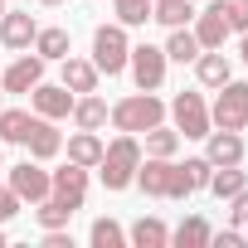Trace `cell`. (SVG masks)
Wrapping results in <instances>:
<instances>
[{
  "label": "cell",
  "mask_w": 248,
  "mask_h": 248,
  "mask_svg": "<svg viewBox=\"0 0 248 248\" xmlns=\"http://www.w3.org/2000/svg\"><path fill=\"white\" fill-rule=\"evenodd\" d=\"M107 122L117 132H132V137H141V132H151L156 122H166V102L156 97V93H132V97H122V102H112V112H107Z\"/></svg>",
  "instance_id": "1"
},
{
  "label": "cell",
  "mask_w": 248,
  "mask_h": 248,
  "mask_svg": "<svg viewBox=\"0 0 248 248\" xmlns=\"http://www.w3.org/2000/svg\"><path fill=\"white\" fill-rule=\"evenodd\" d=\"M137 166H141V141H137L132 132H122L112 146H102V161H97L107 190H127V185L137 180Z\"/></svg>",
  "instance_id": "2"
},
{
  "label": "cell",
  "mask_w": 248,
  "mask_h": 248,
  "mask_svg": "<svg viewBox=\"0 0 248 248\" xmlns=\"http://www.w3.org/2000/svg\"><path fill=\"white\" fill-rule=\"evenodd\" d=\"M127 59H132L127 25H97V30H93V63H97V73L117 78L122 68H127Z\"/></svg>",
  "instance_id": "3"
},
{
  "label": "cell",
  "mask_w": 248,
  "mask_h": 248,
  "mask_svg": "<svg viewBox=\"0 0 248 248\" xmlns=\"http://www.w3.org/2000/svg\"><path fill=\"white\" fill-rule=\"evenodd\" d=\"M219 97H214V107H209V122L214 127H224V132H243L248 127V83H224V88H214Z\"/></svg>",
  "instance_id": "4"
},
{
  "label": "cell",
  "mask_w": 248,
  "mask_h": 248,
  "mask_svg": "<svg viewBox=\"0 0 248 248\" xmlns=\"http://www.w3.org/2000/svg\"><path fill=\"white\" fill-rule=\"evenodd\" d=\"M170 122H175V132L180 137H190V141H204L209 137V102L200 97V93H175V102H170Z\"/></svg>",
  "instance_id": "5"
},
{
  "label": "cell",
  "mask_w": 248,
  "mask_h": 248,
  "mask_svg": "<svg viewBox=\"0 0 248 248\" xmlns=\"http://www.w3.org/2000/svg\"><path fill=\"white\" fill-rule=\"evenodd\" d=\"M166 49H156V44H137L132 49V59H127V68H132V83L141 88V93H156L161 83H166Z\"/></svg>",
  "instance_id": "6"
},
{
  "label": "cell",
  "mask_w": 248,
  "mask_h": 248,
  "mask_svg": "<svg viewBox=\"0 0 248 248\" xmlns=\"http://www.w3.org/2000/svg\"><path fill=\"white\" fill-rule=\"evenodd\" d=\"M10 190L20 195V204H39V200L49 195V170H44V161H20V166H10Z\"/></svg>",
  "instance_id": "7"
},
{
  "label": "cell",
  "mask_w": 248,
  "mask_h": 248,
  "mask_svg": "<svg viewBox=\"0 0 248 248\" xmlns=\"http://www.w3.org/2000/svg\"><path fill=\"white\" fill-rule=\"evenodd\" d=\"M73 97H78V93H68L63 83H34V88H30V102H34V117H49V122L68 117V112H73Z\"/></svg>",
  "instance_id": "8"
},
{
  "label": "cell",
  "mask_w": 248,
  "mask_h": 248,
  "mask_svg": "<svg viewBox=\"0 0 248 248\" xmlns=\"http://www.w3.org/2000/svg\"><path fill=\"white\" fill-rule=\"evenodd\" d=\"M49 195H59L63 204L83 209V195H88V166H63V170H49Z\"/></svg>",
  "instance_id": "9"
},
{
  "label": "cell",
  "mask_w": 248,
  "mask_h": 248,
  "mask_svg": "<svg viewBox=\"0 0 248 248\" xmlns=\"http://www.w3.org/2000/svg\"><path fill=\"white\" fill-rule=\"evenodd\" d=\"M204 161H209V166H243V137H238V132H224V127H209V137H204Z\"/></svg>",
  "instance_id": "10"
},
{
  "label": "cell",
  "mask_w": 248,
  "mask_h": 248,
  "mask_svg": "<svg viewBox=\"0 0 248 248\" xmlns=\"http://www.w3.org/2000/svg\"><path fill=\"white\" fill-rule=\"evenodd\" d=\"M34 83H44V59L39 54H20L5 73H0V88L5 93H30Z\"/></svg>",
  "instance_id": "11"
},
{
  "label": "cell",
  "mask_w": 248,
  "mask_h": 248,
  "mask_svg": "<svg viewBox=\"0 0 248 248\" xmlns=\"http://www.w3.org/2000/svg\"><path fill=\"white\" fill-rule=\"evenodd\" d=\"M195 39H200V49H224V39H229L224 0H214L209 10H195Z\"/></svg>",
  "instance_id": "12"
},
{
  "label": "cell",
  "mask_w": 248,
  "mask_h": 248,
  "mask_svg": "<svg viewBox=\"0 0 248 248\" xmlns=\"http://www.w3.org/2000/svg\"><path fill=\"white\" fill-rule=\"evenodd\" d=\"M34 34H39V25H34L30 10H5L0 15V44L5 49H30Z\"/></svg>",
  "instance_id": "13"
},
{
  "label": "cell",
  "mask_w": 248,
  "mask_h": 248,
  "mask_svg": "<svg viewBox=\"0 0 248 248\" xmlns=\"http://www.w3.org/2000/svg\"><path fill=\"white\" fill-rule=\"evenodd\" d=\"M25 146H30V161H54V156L63 151V137H59V127H54L49 117H34Z\"/></svg>",
  "instance_id": "14"
},
{
  "label": "cell",
  "mask_w": 248,
  "mask_h": 248,
  "mask_svg": "<svg viewBox=\"0 0 248 248\" xmlns=\"http://www.w3.org/2000/svg\"><path fill=\"white\" fill-rule=\"evenodd\" d=\"M170 166H175V161H166V156H141V166H137V180H132V185H141L146 195L166 200V185H170Z\"/></svg>",
  "instance_id": "15"
},
{
  "label": "cell",
  "mask_w": 248,
  "mask_h": 248,
  "mask_svg": "<svg viewBox=\"0 0 248 248\" xmlns=\"http://www.w3.org/2000/svg\"><path fill=\"white\" fill-rule=\"evenodd\" d=\"M97 78H102V73H97L93 59H73V54L63 59V88H68V93H78V97H83V93H97Z\"/></svg>",
  "instance_id": "16"
},
{
  "label": "cell",
  "mask_w": 248,
  "mask_h": 248,
  "mask_svg": "<svg viewBox=\"0 0 248 248\" xmlns=\"http://www.w3.org/2000/svg\"><path fill=\"white\" fill-rule=\"evenodd\" d=\"M107 112H112V107H107L102 97L83 93V97H73V112H68V117H73V127H83V132H102V127H107Z\"/></svg>",
  "instance_id": "17"
},
{
  "label": "cell",
  "mask_w": 248,
  "mask_h": 248,
  "mask_svg": "<svg viewBox=\"0 0 248 248\" xmlns=\"http://www.w3.org/2000/svg\"><path fill=\"white\" fill-rule=\"evenodd\" d=\"M34 54H39L44 63H63V59L73 54V39H68V30H59V25L39 30V34H34Z\"/></svg>",
  "instance_id": "18"
},
{
  "label": "cell",
  "mask_w": 248,
  "mask_h": 248,
  "mask_svg": "<svg viewBox=\"0 0 248 248\" xmlns=\"http://www.w3.org/2000/svg\"><path fill=\"white\" fill-rule=\"evenodd\" d=\"M195 73H200V83H204V88H224V83L233 78V68H229V59H224L219 49H200Z\"/></svg>",
  "instance_id": "19"
},
{
  "label": "cell",
  "mask_w": 248,
  "mask_h": 248,
  "mask_svg": "<svg viewBox=\"0 0 248 248\" xmlns=\"http://www.w3.org/2000/svg\"><path fill=\"white\" fill-rule=\"evenodd\" d=\"M68 161H73V166H88V170H97V161H102V137L78 127V132L68 137Z\"/></svg>",
  "instance_id": "20"
},
{
  "label": "cell",
  "mask_w": 248,
  "mask_h": 248,
  "mask_svg": "<svg viewBox=\"0 0 248 248\" xmlns=\"http://www.w3.org/2000/svg\"><path fill=\"white\" fill-rule=\"evenodd\" d=\"M127 243H132V248H166V243H170V229L146 214V219H137V224L127 229Z\"/></svg>",
  "instance_id": "21"
},
{
  "label": "cell",
  "mask_w": 248,
  "mask_h": 248,
  "mask_svg": "<svg viewBox=\"0 0 248 248\" xmlns=\"http://www.w3.org/2000/svg\"><path fill=\"white\" fill-rule=\"evenodd\" d=\"M209 219H200V214H190V219H180L175 229H170V243L175 248H209Z\"/></svg>",
  "instance_id": "22"
},
{
  "label": "cell",
  "mask_w": 248,
  "mask_h": 248,
  "mask_svg": "<svg viewBox=\"0 0 248 248\" xmlns=\"http://www.w3.org/2000/svg\"><path fill=\"white\" fill-rule=\"evenodd\" d=\"M78 209L73 204H63L59 195H44L39 204H34V219H39V229H68V219H73Z\"/></svg>",
  "instance_id": "23"
},
{
  "label": "cell",
  "mask_w": 248,
  "mask_h": 248,
  "mask_svg": "<svg viewBox=\"0 0 248 248\" xmlns=\"http://www.w3.org/2000/svg\"><path fill=\"white\" fill-rule=\"evenodd\" d=\"M166 59H175V63H195V59H200V39H195V30L175 25L170 39H166Z\"/></svg>",
  "instance_id": "24"
},
{
  "label": "cell",
  "mask_w": 248,
  "mask_h": 248,
  "mask_svg": "<svg viewBox=\"0 0 248 248\" xmlns=\"http://www.w3.org/2000/svg\"><path fill=\"white\" fill-rule=\"evenodd\" d=\"M30 112L25 107H0V146H5V141H25L30 137Z\"/></svg>",
  "instance_id": "25"
},
{
  "label": "cell",
  "mask_w": 248,
  "mask_h": 248,
  "mask_svg": "<svg viewBox=\"0 0 248 248\" xmlns=\"http://www.w3.org/2000/svg\"><path fill=\"white\" fill-rule=\"evenodd\" d=\"M141 137H146V156H166V161H170V156L180 151V132L166 127V122H156V127L141 132Z\"/></svg>",
  "instance_id": "26"
},
{
  "label": "cell",
  "mask_w": 248,
  "mask_h": 248,
  "mask_svg": "<svg viewBox=\"0 0 248 248\" xmlns=\"http://www.w3.org/2000/svg\"><path fill=\"white\" fill-rule=\"evenodd\" d=\"M151 20L166 25V30H175V25L195 20V5H190V0H161V5H151Z\"/></svg>",
  "instance_id": "27"
},
{
  "label": "cell",
  "mask_w": 248,
  "mask_h": 248,
  "mask_svg": "<svg viewBox=\"0 0 248 248\" xmlns=\"http://www.w3.org/2000/svg\"><path fill=\"white\" fill-rule=\"evenodd\" d=\"M88 243H93V248H127V229H122L117 219H93Z\"/></svg>",
  "instance_id": "28"
},
{
  "label": "cell",
  "mask_w": 248,
  "mask_h": 248,
  "mask_svg": "<svg viewBox=\"0 0 248 248\" xmlns=\"http://www.w3.org/2000/svg\"><path fill=\"white\" fill-rule=\"evenodd\" d=\"M243 185H248V175H243L238 166H214V175H209V190H214L219 200H233Z\"/></svg>",
  "instance_id": "29"
},
{
  "label": "cell",
  "mask_w": 248,
  "mask_h": 248,
  "mask_svg": "<svg viewBox=\"0 0 248 248\" xmlns=\"http://www.w3.org/2000/svg\"><path fill=\"white\" fill-rule=\"evenodd\" d=\"M117 5V25H127V30H141L151 20V0H112Z\"/></svg>",
  "instance_id": "30"
},
{
  "label": "cell",
  "mask_w": 248,
  "mask_h": 248,
  "mask_svg": "<svg viewBox=\"0 0 248 248\" xmlns=\"http://www.w3.org/2000/svg\"><path fill=\"white\" fill-rule=\"evenodd\" d=\"M195 195V180L185 166H170V185H166V200H190Z\"/></svg>",
  "instance_id": "31"
},
{
  "label": "cell",
  "mask_w": 248,
  "mask_h": 248,
  "mask_svg": "<svg viewBox=\"0 0 248 248\" xmlns=\"http://www.w3.org/2000/svg\"><path fill=\"white\" fill-rule=\"evenodd\" d=\"M224 20H229V30H248V0H224Z\"/></svg>",
  "instance_id": "32"
},
{
  "label": "cell",
  "mask_w": 248,
  "mask_h": 248,
  "mask_svg": "<svg viewBox=\"0 0 248 248\" xmlns=\"http://www.w3.org/2000/svg\"><path fill=\"white\" fill-rule=\"evenodd\" d=\"M185 170H190V180H195V190H209V175H214V166H209L204 156H190V161H185Z\"/></svg>",
  "instance_id": "33"
},
{
  "label": "cell",
  "mask_w": 248,
  "mask_h": 248,
  "mask_svg": "<svg viewBox=\"0 0 248 248\" xmlns=\"http://www.w3.org/2000/svg\"><path fill=\"white\" fill-rule=\"evenodd\" d=\"M15 214H20V195H15L10 185H0V224H10Z\"/></svg>",
  "instance_id": "34"
},
{
  "label": "cell",
  "mask_w": 248,
  "mask_h": 248,
  "mask_svg": "<svg viewBox=\"0 0 248 248\" xmlns=\"http://www.w3.org/2000/svg\"><path fill=\"white\" fill-rule=\"evenodd\" d=\"M229 204H233V209H229V219H233V229H243V224H248V185H243V190H238V195H233Z\"/></svg>",
  "instance_id": "35"
},
{
  "label": "cell",
  "mask_w": 248,
  "mask_h": 248,
  "mask_svg": "<svg viewBox=\"0 0 248 248\" xmlns=\"http://www.w3.org/2000/svg\"><path fill=\"white\" fill-rule=\"evenodd\" d=\"M209 243H219V248H238L243 233H238V229H224V233H209Z\"/></svg>",
  "instance_id": "36"
},
{
  "label": "cell",
  "mask_w": 248,
  "mask_h": 248,
  "mask_svg": "<svg viewBox=\"0 0 248 248\" xmlns=\"http://www.w3.org/2000/svg\"><path fill=\"white\" fill-rule=\"evenodd\" d=\"M238 54H243V63H248V30H243V49H238Z\"/></svg>",
  "instance_id": "37"
},
{
  "label": "cell",
  "mask_w": 248,
  "mask_h": 248,
  "mask_svg": "<svg viewBox=\"0 0 248 248\" xmlns=\"http://www.w3.org/2000/svg\"><path fill=\"white\" fill-rule=\"evenodd\" d=\"M5 243H10V238H5V224H0V248H5Z\"/></svg>",
  "instance_id": "38"
},
{
  "label": "cell",
  "mask_w": 248,
  "mask_h": 248,
  "mask_svg": "<svg viewBox=\"0 0 248 248\" xmlns=\"http://www.w3.org/2000/svg\"><path fill=\"white\" fill-rule=\"evenodd\" d=\"M39 5H63V0H39Z\"/></svg>",
  "instance_id": "39"
},
{
  "label": "cell",
  "mask_w": 248,
  "mask_h": 248,
  "mask_svg": "<svg viewBox=\"0 0 248 248\" xmlns=\"http://www.w3.org/2000/svg\"><path fill=\"white\" fill-rule=\"evenodd\" d=\"M0 107H5V88H0Z\"/></svg>",
  "instance_id": "40"
},
{
  "label": "cell",
  "mask_w": 248,
  "mask_h": 248,
  "mask_svg": "<svg viewBox=\"0 0 248 248\" xmlns=\"http://www.w3.org/2000/svg\"><path fill=\"white\" fill-rule=\"evenodd\" d=\"M0 15H5V0H0Z\"/></svg>",
  "instance_id": "41"
},
{
  "label": "cell",
  "mask_w": 248,
  "mask_h": 248,
  "mask_svg": "<svg viewBox=\"0 0 248 248\" xmlns=\"http://www.w3.org/2000/svg\"><path fill=\"white\" fill-rule=\"evenodd\" d=\"M151 5H161V0H151Z\"/></svg>",
  "instance_id": "42"
},
{
  "label": "cell",
  "mask_w": 248,
  "mask_h": 248,
  "mask_svg": "<svg viewBox=\"0 0 248 248\" xmlns=\"http://www.w3.org/2000/svg\"><path fill=\"white\" fill-rule=\"evenodd\" d=\"M243 132H248V127H243Z\"/></svg>",
  "instance_id": "43"
}]
</instances>
